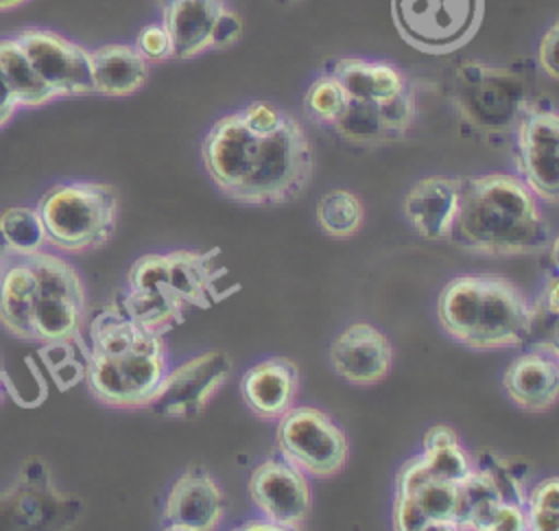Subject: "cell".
I'll return each mask as SVG.
<instances>
[{
	"mask_svg": "<svg viewBox=\"0 0 559 531\" xmlns=\"http://www.w3.org/2000/svg\"><path fill=\"white\" fill-rule=\"evenodd\" d=\"M116 306L155 334H166L186 317V306L181 302L153 288H127V293L118 297Z\"/></svg>",
	"mask_w": 559,
	"mask_h": 531,
	"instance_id": "cell-26",
	"label": "cell"
},
{
	"mask_svg": "<svg viewBox=\"0 0 559 531\" xmlns=\"http://www.w3.org/2000/svg\"><path fill=\"white\" fill-rule=\"evenodd\" d=\"M275 444L310 479H332L349 459V439L341 424L310 404H295L275 422Z\"/></svg>",
	"mask_w": 559,
	"mask_h": 531,
	"instance_id": "cell-9",
	"label": "cell"
},
{
	"mask_svg": "<svg viewBox=\"0 0 559 531\" xmlns=\"http://www.w3.org/2000/svg\"><path fill=\"white\" fill-rule=\"evenodd\" d=\"M437 321L454 343L474 352H498L528 341L533 308L507 275L459 273L437 297Z\"/></svg>",
	"mask_w": 559,
	"mask_h": 531,
	"instance_id": "cell-4",
	"label": "cell"
},
{
	"mask_svg": "<svg viewBox=\"0 0 559 531\" xmlns=\"http://www.w3.org/2000/svg\"><path fill=\"white\" fill-rule=\"evenodd\" d=\"M135 48L140 50V55L148 61V63H164L168 59H173V46H170V37L166 33V28L162 26V22L157 24H146L135 39Z\"/></svg>",
	"mask_w": 559,
	"mask_h": 531,
	"instance_id": "cell-34",
	"label": "cell"
},
{
	"mask_svg": "<svg viewBox=\"0 0 559 531\" xmlns=\"http://www.w3.org/2000/svg\"><path fill=\"white\" fill-rule=\"evenodd\" d=\"M515 175L533 194L555 205L559 201V116L548 101H528L513 127Z\"/></svg>",
	"mask_w": 559,
	"mask_h": 531,
	"instance_id": "cell-12",
	"label": "cell"
},
{
	"mask_svg": "<svg viewBox=\"0 0 559 531\" xmlns=\"http://www.w3.org/2000/svg\"><path fill=\"white\" fill-rule=\"evenodd\" d=\"M240 398L247 411L262 422H277L299 398V369L286 356H266L245 369Z\"/></svg>",
	"mask_w": 559,
	"mask_h": 531,
	"instance_id": "cell-22",
	"label": "cell"
},
{
	"mask_svg": "<svg viewBox=\"0 0 559 531\" xmlns=\"http://www.w3.org/2000/svg\"><path fill=\"white\" fill-rule=\"evenodd\" d=\"M461 483L432 474L419 455L406 459L395 476L391 522L397 531L459 529Z\"/></svg>",
	"mask_w": 559,
	"mask_h": 531,
	"instance_id": "cell-11",
	"label": "cell"
},
{
	"mask_svg": "<svg viewBox=\"0 0 559 531\" xmlns=\"http://www.w3.org/2000/svg\"><path fill=\"white\" fill-rule=\"evenodd\" d=\"M557 37H559V24L550 22V26L542 33V39L537 44V66L548 79H557Z\"/></svg>",
	"mask_w": 559,
	"mask_h": 531,
	"instance_id": "cell-36",
	"label": "cell"
},
{
	"mask_svg": "<svg viewBox=\"0 0 559 531\" xmlns=\"http://www.w3.org/2000/svg\"><path fill=\"white\" fill-rule=\"evenodd\" d=\"M7 387H9V382H7V374L2 369V356H0V402H2V396H4Z\"/></svg>",
	"mask_w": 559,
	"mask_h": 531,
	"instance_id": "cell-40",
	"label": "cell"
},
{
	"mask_svg": "<svg viewBox=\"0 0 559 531\" xmlns=\"http://www.w3.org/2000/svg\"><path fill=\"white\" fill-rule=\"evenodd\" d=\"M415 116L417 98L415 87L411 85L406 92L384 103L347 98L343 111L330 125V129L352 144L380 146L402 140L413 127Z\"/></svg>",
	"mask_w": 559,
	"mask_h": 531,
	"instance_id": "cell-18",
	"label": "cell"
},
{
	"mask_svg": "<svg viewBox=\"0 0 559 531\" xmlns=\"http://www.w3.org/2000/svg\"><path fill=\"white\" fill-rule=\"evenodd\" d=\"M227 498L216 476L203 465L186 468L162 503V529L214 531L221 527Z\"/></svg>",
	"mask_w": 559,
	"mask_h": 531,
	"instance_id": "cell-17",
	"label": "cell"
},
{
	"mask_svg": "<svg viewBox=\"0 0 559 531\" xmlns=\"http://www.w3.org/2000/svg\"><path fill=\"white\" fill-rule=\"evenodd\" d=\"M201 160L216 190L242 205L297 201L314 177L312 140L293 114L271 133H253L238 111L225 114L207 129Z\"/></svg>",
	"mask_w": 559,
	"mask_h": 531,
	"instance_id": "cell-1",
	"label": "cell"
},
{
	"mask_svg": "<svg viewBox=\"0 0 559 531\" xmlns=\"http://www.w3.org/2000/svg\"><path fill=\"white\" fill-rule=\"evenodd\" d=\"M94 94L122 98L140 92L151 72V63L135 44H103L90 50Z\"/></svg>",
	"mask_w": 559,
	"mask_h": 531,
	"instance_id": "cell-24",
	"label": "cell"
},
{
	"mask_svg": "<svg viewBox=\"0 0 559 531\" xmlns=\"http://www.w3.org/2000/svg\"><path fill=\"white\" fill-rule=\"evenodd\" d=\"M277 7H293V4H297V2H301V0H273Z\"/></svg>",
	"mask_w": 559,
	"mask_h": 531,
	"instance_id": "cell-41",
	"label": "cell"
},
{
	"mask_svg": "<svg viewBox=\"0 0 559 531\" xmlns=\"http://www.w3.org/2000/svg\"><path fill=\"white\" fill-rule=\"evenodd\" d=\"M450 243L483 256H531L552 245V227L515 173L463 175Z\"/></svg>",
	"mask_w": 559,
	"mask_h": 531,
	"instance_id": "cell-2",
	"label": "cell"
},
{
	"mask_svg": "<svg viewBox=\"0 0 559 531\" xmlns=\"http://www.w3.org/2000/svg\"><path fill=\"white\" fill-rule=\"evenodd\" d=\"M238 116L253 133H271L282 127L288 111L266 101H251L238 109Z\"/></svg>",
	"mask_w": 559,
	"mask_h": 531,
	"instance_id": "cell-33",
	"label": "cell"
},
{
	"mask_svg": "<svg viewBox=\"0 0 559 531\" xmlns=\"http://www.w3.org/2000/svg\"><path fill=\"white\" fill-rule=\"evenodd\" d=\"M28 0H0V11H9V9H15V7H22L26 4Z\"/></svg>",
	"mask_w": 559,
	"mask_h": 531,
	"instance_id": "cell-39",
	"label": "cell"
},
{
	"mask_svg": "<svg viewBox=\"0 0 559 531\" xmlns=\"http://www.w3.org/2000/svg\"><path fill=\"white\" fill-rule=\"evenodd\" d=\"M118 205L111 184L74 179L50 186L35 210L52 249L83 253L107 245L118 223Z\"/></svg>",
	"mask_w": 559,
	"mask_h": 531,
	"instance_id": "cell-5",
	"label": "cell"
},
{
	"mask_svg": "<svg viewBox=\"0 0 559 531\" xmlns=\"http://www.w3.org/2000/svg\"><path fill=\"white\" fill-rule=\"evenodd\" d=\"M314 219L319 229L336 240H345L356 236L365 223V205L358 194L345 188H336L325 192L317 208Z\"/></svg>",
	"mask_w": 559,
	"mask_h": 531,
	"instance_id": "cell-28",
	"label": "cell"
},
{
	"mask_svg": "<svg viewBox=\"0 0 559 531\" xmlns=\"http://www.w3.org/2000/svg\"><path fill=\"white\" fill-rule=\"evenodd\" d=\"M231 374V361L221 350L197 354L168 367L146 409L166 420L199 417Z\"/></svg>",
	"mask_w": 559,
	"mask_h": 531,
	"instance_id": "cell-15",
	"label": "cell"
},
{
	"mask_svg": "<svg viewBox=\"0 0 559 531\" xmlns=\"http://www.w3.org/2000/svg\"><path fill=\"white\" fill-rule=\"evenodd\" d=\"M450 90L461 120L487 135L513 131L531 101L526 79L520 72L476 59L456 66Z\"/></svg>",
	"mask_w": 559,
	"mask_h": 531,
	"instance_id": "cell-6",
	"label": "cell"
},
{
	"mask_svg": "<svg viewBox=\"0 0 559 531\" xmlns=\"http://www.w3.org/2000/svg\"><path fill=\"white\" fill-rule=\"evenodd\" d=\"M485 0H391L397 35L426 55H450L480 28Z\"/></svg>",
	"mask_w": 559,
	"mask_h": 531,
	"instance_id": "cell-8",
	"label": "cell"
},
{
	"mask_svg": "<svg viewBox=\"0 0 559 531\" xmlns=\"http://www.w3.org/2000/svg\"><path fill=\"white\" fill-rule=\"evenodd\" d=\"M345 103L347 94L343 85L328 70L321 72L304 94V111L319 127H330L343 111Z\"/></svg>",
	"mask_w": 559,
	"mask_h": 531,
	"instance_id": "cell-30",
	"label": "cell"
},
{
	"mask_svg": "<svg viewBox=\"0 0 559 531\" xmlns=\"http://www.w3.org/2000/svg\"><path fill=\"white\" fill-rule=\"evenodd\" d=\"M328 72L343 85L347 98L384 103L411 87V81L391 61L341 57L328 66Z\"/></svg>",
	"mask_w": 559,
	"mask_h": 531,
	"instance_id": "cell-23",
	"label": "cell"
},
{
	"mask_svg": "<svg viewBox=\"0 0 559 531\" xmlns=\"http://www.w3.org/2000/svg\"><path fill=\"white\" fill-rule=\"evenodd\" d=\"M85 385L90 396L109 409H146L170 367L168 343L116 304L90 321Z\"/></svg>",
	"mask_w": 559,
	"mask_h": 531,
	"instance_id": "cell-3",
	"label": "cell"
},
{
	"mask_svg": "<svg viewBox=\"0 0 559 531\" xmlns=\"http://www.w3.org/2000/svg\"><path fill=\"white\" fill-rule=\"evenodd\" d=\"M461 190L463 175H426L402 197V216L424 240L450 243Z\"/></svg>",
	"mask_w": 559,
	"mask_h": 531,
	"instance_id": "cell-21",
	"label": "cell"
},
{
	"mask_svg": "<svg viewBox=\"0 0 559 531\" xmlns=\"http://www.w3.org/2000/svg\"><path fill=\"white\" fill-rule=\"evenodd\" d=\"M35 273L28 256L7 253L0 262V326L17 339L33 341Z\"/></svg>",
	"mask_w": 559,
	"mask_h": 531,
	"instance_id": "cell-25",
	"label": "cell"
},
{
	"mask_svg": "<svg viewBox=\"0 0 559 531\" xmlns=\"http://www.w3.org/2000/svg\"><path fill=\"white\" fill-rule=\"evenodd\" d=\"M524 516L528 531H555L559 527V481L546 476L526 489Z\"/></svg>",
	"mask_w": 559,
	"mask_h": 531,
	"instance_id": "cell-31",
	"label": "cell"
},
{
	"mask_svg": "<svg viewBox=\"0 0 559 531\" xmlns=\"http://www.w3.org/2000/svg\"><path fill=\"white\" fill-rule=\"evenodd\" d=\"M17 109H20V105H17V101H15L11 87H9V83H7V79H4V74L0 70V129L11 120V116Z\"/></svg>",
	"mask_w": 559,
	"mask_h": 531,
	"instance_id": "cell-37",
	"label": "cell"
},
{
	"mask_svg": "<svg viewBox=\"0 0 559 531\" xmlns=\"http://www.w3.org/2000/svg\"><path fill=\"white\" fill-rule=\"evenodd\" d=\"M28 260L35 273L33 341L48 343L81 337L87 291L76 267L48 249L31 253Z\"/></svg>",
	"mask_w": 559,
	"mask_h": 531,
	"instance_id": "cell-7",
	"label": "cell"
},
{
	"mask_svg": "<svg viewBox=\"0 0 559 531\" xmlns=\"http://www.w3.org/2000/svg\"><path fill=\"white\" fill-rule=\"evenodd\" d=\"M162 26L173 46V59L188 61L207 50L234 46L245 24L225 0H159Z\"/></svg>",
	"mask_w": 559,
	"mask_h": 531,
	"instance_id": "cell-13",
	"label": "cell"
},
{
	"mask_svg": "<svg viewBox=\"0 0 559 531\" xmlns=\"http://www.w3.org/2000/svg\"><path fill=\"white\" fill-rule=\"evenodd\" d=\"M531 308H533V319L542 317V328L548 323V328L555 330V321H557V275L555 273L546 278V284L542 286L537 302L535 304L531 302Z\"/></svg>",
	"mask_w": 559,
	"mask_h": 531,
	"instance_id": "cell-35",
	"label": "cell"
},
{
	"mask_svg": "<svg viewBox=\"0 0 559 531\" xmlns=\"http://www.w3.org/2000/svg\"><path fill=\"white\" fill-rule=\"evenodd\" d=\"M81 341V337L74 339H61V341H48L41 343L44 347L39 350L44 365L48 367L50 376L55 378L59 389H68L72 385H76L79 380H83L85 376V356H87V347L85 352H81L79 356L74 354V345Z\"/></svg>",
	"mask_w": 559,
	"mask_h": 531,
	"instance_id": "cell-32",
	"label": "cell"
},
{
	"mask_svg": "<svg viewBox=\"0 0 559 531\" xmlns=\"http://www.w3.org/2000/svg\"><path fill=\"white\" fill-rule=\"evenodd\" d=\"M247 496L255 511L280 531H297L310 522L314 494L312 479L282 452L262 459L249 474Z\"/></svg>",
	"mask_w": 559,
	"mask_h": 531,
	"instance_id": "cell-14",
	"label": "cell"
},
{
	"mask_svg": "<svg viewBox=\"0 0 559 531\" xmlns=\"http://www.w3.org/2000/svg\"><path fill=\"white\" fill-rule=\"evenodd\" d=\"M328 358L341 380L365 387L386 378L393 365V347L378 326L354 321L332 339Z\"/></svg>",
	"mask_w": 559,
	"mask_h": 531,
	"instance_id": "cell-19",
	"label": "cell"
},
{
	"mask_svg": "<svg viewBox=\"0 0 559 531\" xmlns=\"http://www.w3.org/2000/svg\"><path fill=\"white\" fill-rule=\"evenodd\" d=\"M0 70L20 107H39L57 98L44 83L15 37L0 39Z\"/></svg>",
	"mask_w": 559,
	"mask_h": 531,
	"instance_id": "cell-27",
	"label": "cell"
},
{
	"mask_svg": "<svg viewBox=\"0 0 559 531\" xmlns=\"http://www.w3.org/2000/svg\"><path fill=\"white\" fill-rule=\"evenodd\" d=\"M225 269L210 253L177 249L140 256L127 275V288H153L181 302L186 308H207L223 297L218 280Z\"/></svg>",
	"mask_w": 559,
	"mask_h": 531,
	"instance_id": "cell-10",
	"label": "cell"
},
{
	"mask_svg": "<svg viewBox=\"0 0 559 531\" xmlns=\"http://www.w3.org/2000/svg\"><path fill=\"white\" fill-rule=\"evenodd\" d=\"M502 391L518 409L544 413L559 398V350L548 343H531L502 371Z\"/></svg>",
	"mask_w": 559,
	"mask_h": 531,
	"instance_id": "cell-20",
	"label": "cell"
},
{
	"mask_svg": "<svg viewBox=\"0 0 559 531\" xmlns=\"http://www.w3.org/2000/svg\"><path fill=\"white\" fill-rule=\"evenodd\" d=\"M15 39L57 98L94 94L87 48L48 28H26Z\"/></svg>",
	"mask_w": 559,
	"mask_h": 531,
	"instance_id": "cell-16",
	"label": "cell"
},
{
	"mask_svg": "<svg viewBox=\"0 0 559 531\" xmlns=\"http://www.w3.org/2000/svg\"><path fill=\"white\" fill-rule=\"evenodd\" d=\"M238 529H273V531H280L275 522L266 520V518H255V520H247L245 524H240Z\"/></svg>",
	"mask_w": 559,
	"mask_h": 531,
	"instance_id": "cell-38",
	"label": "cell"
},
{
	"mask_svg": "<svg viewBox=\"0 0 559 531\" xmlns=\"http://www.w3.org/2000/svg\"><path fill=\"white\" fill-rule=\"evenodd\" d=\"M0 236L15 256H31L46 249V234L35 208H9L0 214Z\"/></svg>",
	"mask_w": 559,
	"mask_h": 531,
	"instance_id": "cell-29",
	"label": "cell"
}]
</instances>
